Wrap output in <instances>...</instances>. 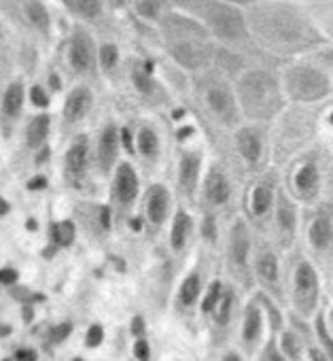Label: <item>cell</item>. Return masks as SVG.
<instances>
[{"mask_svg":"<svg viewBox=\"0 0 333 361\" xmlns=\"http://www.w3.org/2000/svg\"><path fill=\"white\" fill-rule=\"evenodd\" d=\"M240 96H242L246 113L255 115V117L272 115L280 104L278 87H276L274 79L268 77L265 73H253V75L244 77V81L240 85Z\"/></svg>","mask_w":333,"mask_h":361,"instance_id":"cell-1","label":"cell"},{"mask_svg":"<svg viewBox=\"0 0 333 361\" xmlns=\"http://www.w3.org/2000/svg\"><path fill=\"white\" fill-rule=\"evenodd\" d=\"M289 94L295 100H314L327 94V79L312 68H295L289 75Z\"/></svg>","mask_w":333,"mask_h":361,"instance_id":"cell-2","label":"cell"},{"mask_svg":"<svg viewBox=\"0 0 333 361\" xmlns=\"http://www.w3.org/2000/svg\"><path fill=\"white\" fill-rule=\"evenodd\" d=\"M211 24L215 28V32L223 39H240L244 37V24L240 20V16L223 5H217L211 11Z\"/></svg>","mask_w":333,"mask_h":361,"instance_id":"cell-3","label":"cell"},{"mask_svg":"<svg viewBox=\"0 0 333 361\" xmlns=\"http://www.w3.org/2000/svg\"><path fill=\"white\" fill-rule=\"evenodd\" d=\"M295 287H297V300L303 310H310L314 306V295H316V276L314 270L308 264H301L297 268L295 276Z\"/></svg>","mask_w":333,"mask_h":361,"instance_id":"cell-4","label":"cell"},{"mask_svg":"<svg viewBox=\"0 0 333 361\" xmlns=\"http://www.w3.org/2000/svg\"><path fill=\"white\" fill-rule=\"evenodd\" d=\"M115 192H117V198L127 204L136 198L138 194V178H136V172L132 170V166L127 164H121L119 170H117V180H115Z\"/></svg>","mask_w":333,"mask_h":361,"instance_id":"cell-5","label":"cell"},{"mask_svg":"<svg viewBox=\"0 0 333 361\" xmlns=\"http://www.w3.org/2000/svg\"><path fill=\"white\" fill-rule=\"evenodd\" d=\"M89 106H92V94H89V90L77 87V90L68 96V100H66L64 115H66L68 121H79V119H83V117L87 115Z\"/></svg>","mask_w":333,"mask_h":361,"instance_id":"cell-6","label":"cell"},{"mask_svg":"<svg viewBox=\"0 0 333 361\" xmlns=\"http://www.w3.org/2000/svg\"><path fill=\"white\" fill-rule=\"evenodd\" d=\"M87 164V140L79 138L66 153V174L70 178H79Z\"/></svg>","mask_w":333,"mask_h":361,"instance_id":"cell-7","label":"cell"},{"mask_svg":"<svg viewBox=\"0 0 333 361\" xmlns=\"http://www.w3.org/2000/svg\"><path fill=\"white\" fill-rule=\"evenodd\" d=\"M92 58H94L92 43H89V39L83 32H79L75 37V41H73V47H70V62H73V66L77 71L83 73V71H87L92 66Z\"/></svg>","mask_w":333,"mask_h":361,"instance_id":"cell-8","label":"cell"},{"mask_svg":"<svg viewBox=\"0 0 333 361\" xmlns=\"http://www.w3.org/2000/svg\"><path fill=\"white\" fill-rule=\"evenodd\" d=\"M206 98H208V104H211V109L217 113V115H221V117H227L234 109V102H232V96L227 94V90L223 87V85H211L208 90H206Z\"/></svg>","mask_w":333,"mask_h":361,"instance_id":"cell-9","label":"cell"},{"mask_svg":"<svg viewBox=\"0 0 333 361\" xmlns=\"http://www.w3.org/2000/svg\"><path fill=\"white\" fill-rule=\"evenodd\" d=\"M168 213V194L163 188H153L149 194V217L153 224H161Z\"/></svg>","mask_w":333,"mask_h":361,"instance_id":"cell-10","label":"cell"},{"mask_svg":"<svg viewBox=\"0 0 333 361\" xmlns=\"http://www.w3.org/2000/svg\"><path fill=\"white\" fill-rule=\"evenodd\" d=\"M206 196L215 204H223L230 198V185H227V180H225L223 174L213 172L208 176V180H206Z\"/></svg>","mask_w":333,"mask_h":361,"instance_id":"cell-11","label":"cell"},{"mask_svg":"<svg viewBox=\"0 0 333 361\" xmlns=\"http://www.w3.org/2000/svg\"><path fill=\"white\" fill-rule=\"evenodd\" d=\"M24 106V87L22 83H13L7 87L5 98H3V113L7 117H18Z\"/></svg>","mask_w":333,"mask_h":361,"instance_id":"cell-12","label":"cell"},{"mask_svg":"<svg viewBox=\"0 0 333 361\" xmlns=\"http://www.w3.org/2000/svg\"><path fill=\"white\" fill-rule=\"evenodd\" d=\"M115 155H117V132L113 126H108L100 140V161L104 170L111 168V164L115 161Z\"/></svg>","mask_w":333,"mask_h":361,"instance_id":"cell-13","label":"cell"},{"mask_svg":"<svg viewBox=\"0 0 333 361\" xmlns=\"http://www.w3.org/2000/svg\"><path fill=\"white\" fill-rule=\"evenodd\" d=\"M198 170H200V157L198 155H185L181 161V185L191 192L196 188V180H198Z\"/></svg>","mask_w":333,"mask_h":361,"instance_id":"cell-14","label":"cell"},{"mask_svg":"<svg viewBox=\"0 0 333 361\" xmlns=\"http://www.w3.org/2000/svg\"><path fill=\"white\" fill-rule=\"evenodd\" d=\"M49 117L47 115H39L26 130V138H28V145L30 147H41L49 134Z\"/></svg>","mask_w":333,"mask_h":361,"instance_id":"cell-15","label":"cell"},{"mask_svg":"<svg viewBox=\"0 0 333 361\" xmlns=\"http://www.w3.org/2000/svg\"><path fill=\"white\" fill-rule=\"evenodd\" d=\"M238 147H240L242 155H244L249 161H257V159H259L261 145H259V138H257L251 130H242V132L238 134Z\"/></svg>","mask_w":333,"mask_h":361,"instance_id":"cell-16","label":"cell"},{"mask_svg":"<svg viewBox=\"0 0 333 361\" xmlns=\"http://www.w3.org/2000/svg\"><path fill=\"white\" fill-rule=\"evenodd\" d=\"M331 226H329V221L327 219H316L314 224H312V230H310V240H312V245L314 247H318V249H325L329 243H331Z\"/></svg>","mask_w":333,"mask_h":361,"instance_id":"cell-17","label":"cell"},{"mask_svg":"<svg viewBox=\"0 0 333 361\" xmlns=\"http://www.w3.org/2000/svg\"><path fill=\"white\" fill-rule=\"evenodd\" d=\"M189 228H191V219L185 213H179L177 221H175V228H172V247H175V251L183 249V245L187 240V234H189Z\"/></svg>","mask_w":333,"mask_h":361,"instance_id":"cell-18","label":"cell"},{"mask_svg":"<svg viewBox=\"0 0 333 361\" xmlns=\"http://www.w3.org/2000/svg\"><path fill=\"white\" fill-rule=\"evenodd\" d=\"M232 240H234V255L238 262H244L246 257V249H249V238H246V230L242 224L236 226L234 234H232Z\"/></svg>","mask_w":333,"mask_h":361,"instance_id":"cell-19","label":"cell"},{"mask_svg":"<svg viewBox=\"0 0 333 361\" xmlns=\"http://www.w3.org/2000/svg\"><path fill=\"white\" fill-rule=\"evenodd\" d=\"M259 329H261V314L257 308H249L246 310V323H244V338L255 340Z\"/></svg>","mask_w":333,"mask_h":361,"instance_id":"cell-20","label":"cell"},{"mask_svg":"<svg viewBox=\"0 0 333 361\" xmlns=\"http://www.w3.org/2000/svg\"><path fill=\"white\" fill-rule=\"evenodd\" d=\"M270 202H272V190L265 188V185L257 188L255 190V196H253V211L257 215H261V213H265L270 209Z\"/></svg>","mask_w":333,"mask_h":361,"instance_id":"cell-21","label":"cell"},{"mask_svg":"<svg viewBox=\"0 0 333 361\" xmlns=\"http://www.w3.org/2000/svg\"><path fill=\"white\" fill-rule=\"evenodd\" d=\"M295 180H297V188L301 192H310L316 185V170H314V166H303L297 172V178Z\"/></svg>","mask_w":333,"mask_h":361,"instance_id":"cell-22","label":"cell"},{"mask_svg":"<svg viewBox=\"0 0 333 361\" xmlns=\"http://www.w3.org/2000/svg\"><path fill=\"white\" fill-rule=\"evenodd\" d=\"M138 147H140L142 155L153 157L157 153V136L151 130H142L140 136H138Z\"/></svg>","mask_w":333,"mask_h":361,"instance_id":"cell-23","label":"cell"},{"mask_svg":"<svg viewBox=\"0 0 333 361\" xmlns=\"http://www.w3.org/2000/svg\"><path fill=\"white\" fill-rule=\"evenodd\" d=\"M54 238L58 245H70L75 240V226L70 221H62L54 228Z\"/></svg>","mask_w":333,"mask_h":361,"instance_id":"cell-24","label":"cell"},{"mask_svg":"<svg viewBox=\"0 0 333 361\" xmlns=\"http://www.w3.org/2000/svg\"><path fill=\"white\" fill-rule=\"evenodd\" d=\"M198 291H200V279H198L196 274H191V276L183 283V287H181V302H183V304H191V302L198 298Z\"/></svg>","mask_w":333,"mask_h":361,"instance_id":"cell-25","label":"cell"},{"mask_svg":"<svg viewBox=\"0 0 333 361\" xmlns=\"http://www.w3.org/2000/svg\"><path fill=\"white\" fill-rule=\"evenodd\" d=\"M232 304H234V293H225V295L217 302V306H215V317H217L219 323H227L230 312H232Z\"/></svg>","mask_w":333,"mask_h":361,"instance_id":"cell-26","label":"cell"},{"mask_svg":"<svg viewBox=\"0 0 333 361\" xmlns=\"http://www.w3.org/2000/svg\"><path fill=\"white\" fill-rule=\"evenodd\" d=\"M278 219H280V226H282V230H293V226H295V211H293V207L289 204V202H280V207H278Z\"/></svg>","mask_w":333,"mask_h":361,"instance_id":"cell-27","label":"cell"},{"mask_svg":"<svg viewBox=\"0 0 333 361\" xmlns=\"http://www.w3.org/2000/svg\"><path fill=\"white\" fill-rule=\"evenodd\" d=\"M259 272L268 279V281H274L276 279V259L274 255H261L259 259Z\"/></svg>","mask_w":333,"mask_h":361,"instance_id":"cell-28","label":"cell"},{"mask_svg":"<svg viewBox=\"0 0 333 361\" xmlns=\"http://www.w3.org/2000/svg\"><path fill=\"white\" fill-rule=\"evenodd\" d=\"M117 58H119V51H117L115 45H104V47L100 49V62H102V66H104L106 71L113 68V66L117 64Z\"/></svg>","mask_w":333,"mask_h":361,"instance_id":"cell-29","label":"cell"},{"mask_svg":"<svg viewBox=\"0 0 333 361\" xmlns=\"http://www.w3.org/2000/svg\"><path fill=\"white\" fill-rule=\"evenodd\" d=\"M77 9H79V13H83V16L94 18V16L100 13L102 3H100V0H77Z\"/></svg>","mask_w":333,"mask_h":361,"instance_id":"cell-30","label":"cell"},{"mask_svg":"<svg viewBox=\"0 0 333 361\" xmlns=\"http://www.w3.org/2000/svg\"><path fill=\"white\" fill-rule=\"evenodd\" d=\"M219 293H221V285H219V283H213L211 289H208V293H206V300H204V304H202V310L211 312V310L217 306L219 298H221Z\"/></svg>","mask_w":333,"mask_h":361,"instance_id":"cell-31","label":"cell"},{"mask_svg":"<svg viewBox=\"0 0 333 361\" xmlns=\"http://www.w3.org/2000/svg\"><path fill=\"white\" fill-rule=\"evenodd\" d=\"M28 16H30V20L37 24V26H47V13H45V9L39 5V3H32V5H28Z\"/></svg>","mask_w":333,"mask_h":361,"instance_id":"cell-32","label":"cell"},{"mask_svg":"<svg viewBox=\"0 0 333 361\" xmlns=\"http://www.w3.org/2000/svg\"><path fill=\"white\" fill-rule=\"evenodd\" d=\"M30 100H32V104H34V106H41V109H45V106L49 104L47 94H45L41 87H32V92H30Z\"/></svg>","mask_w":333,"mask_h":361,"instance_id":"cell-33","label":"cell"},{"mask_svg":"<svg viewBox=\"0 0 333 361\" xmlns=\"http://www.w3.org/2000/svg\"><path fill=\"white\" fill-rule=\"evenodd\" d=\"M102 336H104V334H102V327H100V325H92L89 331H87V340H85L87 346H92V348L98 346V344L102 342Z\"/></svg>","mask_w":333,"mask_h":361,"instance_id":"cell-34","label":"cell"},{"mask_svg":"<svg viewBox=\"0 0 333 361\" xmlns=\"http://www.w3.org/2000/svg\"><path fill=\"white\" fill-rule=\"evenodd\" d=\"M18 272L13 268H5V270H0V283L3 285H13L18 281Z\"/></svg>","mask_w":333,"mask_h":361,"instance_id":"cell-35","label":"cell"},{"mask_svg":"<svg viewBox=\"0 0 333 361\" xmlns=\"http://www.w3.org/2000/svg\"><path fill=\"white\" fill-rule=\"evenodd\" d=\"M15 359H28V361H34V359H39V353L37 350H32V348H20V350H15V355H13Z\"/></svg>","mask_w":333,"mask_h":361,"instance_id":"cell-36","label":"cell"},{"mask_svg":"<svg viewBox=\"0 0 333 361\" xmlns=\"http://www.w3.org/2000/svg\"><path fill=\"white\" fill-rule=\"evenodd\" d=\"M134 353H136V357H138V359H146V357H149V344H146L144 340H138V342H136Z\"/></svg>","mask_w":333,"mask_h":361,"instance_id":"cell-37","label":"cell"},{"mask_svg":"<svg viewBox=\"0 0 333 361\" xmlns=\"http://www.w3.org/2000/svg\"><path fill=\"white\" fill-rule=\"evenodd\" d=\"M68 334H70V325H68V323H66V325H60V327H56V331H54V340H64Z\"/></svg>","mask_w":333,"mask_h":361,"instance_id":"cell-38","label":"cell"},{"mask_svg":"<svg viewBox=\"0 0 333 361\" xmlns=\"http://www.w3.org/2000/svg\"><path fill=\"white\" fill-rule=\"evenodd\" d=\"M316 327H318V334H320L322 342L329 346V350H331V355H333V342L329 340V336H327V331H325V327H322V321H318V323H316Z\"/></svg>","mask_w":333,"mask_h":361,"instance_id":"cell-39","label":"cell"},{"mask_svg":"<svg viewBox=\"0 0 333 361\" xmlns=\"http://www.w3.org/2000/svg\"><path fill=\"white\" fill-rule=\"evenodd\" d=\"M45 185H47V180H45L43 176H37L34 180H30V183H28V190L34 192V190H43Z\"/></svg>","mask_w":333,"mask_h":361,"instance_id":"cell-40","label":"cell"},{"mask_svg":"<svg viewBox=\"0 0 333 361\" xmlns=\"http://www.w3.org/2000/svg\"><path fill=\"white\" fill-rule=\"evenodd\" d=\"M123 145L127 151H132V136H130V130H123Z\"/></svg>","mask_w":333,"mask_h":361,"instance_id":"cell-41","label":"cell"},{"mask_svg":"<svg viewBox=\"0 0 333 361\" xmlns=\"http://www.w3.org/2000/svg\"><path fill=\"white\" fill-rule=\"evenodd\" d=\"M132 331H134V334H142V319H134V323H132Z\"/></svg>","mask_w":333,"mask_h":361,"instance_id":"cell-42","label":"cell"},{"mask_svg":"<svg viewBox=\"0 0 333 361\" xmlns=\"http://www.w3.org/2000/svg\"><path fill=\"white\" fill-rule=\"evenodd\" d=\"M9 213V204L3 200V198H0V217H3V215H7Z\"/></svg>","mask_w":333,"mask_h":361,"instance_id":"cell-43","label":"cell"},{"mask_svg":"<svg viewBox=\"0 0 333 361\" xmlns=\"http://www.w3.org/2000/svg\"><path fill=\"white\" fill-rule=\"evenodd\" d=\"M284 342L289 344V353H291V355H295V346H293V338H291V336H284Z\"/></svg>","mask_w":333,"mask_h":361,"instance_id":"cell-44","label":"cell"},{"mask_svg":"<svg viewBox=\"0 0 333 361\" xmlns=\"http://www.w3.org/2000/svg\"><path fill=\"white\" fill-rule=\"evenodd\" d=\"M102 226H104V228H108V209H104V211H102Z\"/></svg>","mask_w":333,"mask_h":361,"instance_id":"cell-45","label":"cell"},{"mask_svg":"<svg viewBox=\"0 0 333 361\" xmlns=\"http://www.w3.org/2000/svg\"><path fill=\"white\" fill-rule=\"evenodd\" d=\"M132 226H134V230H140V221H138V219H134Z\"/></svg>","mask_w":333,"mask_h":361,"instance_id":"cell-46","label":"cell"},{"mask_svg":"<svg viewBox=\"0 0 333 361\" xmlns=\"http://www.w3.org/2000/svg\"><path fill=\"white\" fill-rule=\"evenodd\" d=\"M234 3H244V0H234Z\"/></svg>","mask_w":333,"mask_h":361,"instance_id":"cell-47","label":"cell"},{"mask_svg":"<svg viewBox=\"0 0 333 361\" xmlns=\"http://www.w3.org/2000/svg\"><path fill=\"white\" fill-rule=\"evenodd\" d=\"M331 123H333V115H331Z\"/></svg>","mask_w":333,"mask_h":361,"instance_id":"cell-48","label":"cell"}]
</instances>
